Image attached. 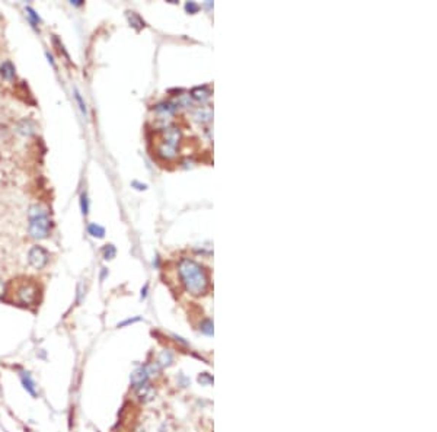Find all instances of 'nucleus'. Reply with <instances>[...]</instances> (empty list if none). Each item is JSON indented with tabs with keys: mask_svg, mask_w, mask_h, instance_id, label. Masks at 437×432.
<instances>
[{
	"mask_svg": "<svg viewBox=\"0 0 437 432\" xmlns=\"http://www.w3.org/2000/svg\"><path fill=\"white\" fill-rule=\"evenodd\" d=\"M178 272L185 290L194 296H201L209 288V278L204 268L193 259L184 258L179 261Z\"/></svg>",
	"mask_w": 437,
	"mask_h": 432,
	"instance_id": "f257e3e1",
	"label": "nucleus"
},
{
	"mask_svg": "<svg viewBox=\"0 0 437 432\" xmlns=\"http://www.w3.org/2000/svg\"><path fill=\"white\" fill-rule=\"evenodd\" d=\"M29 236L35 240H44L51 233V218L48 216V208L42 204H32L28 211Z\"/></svg>",
	"mask_w": 437,
	"mask_h": 432,
	"instance_id": "f03ea898",
	"label": "nucleus"
},
{
	"mask_svg": "<svg viewBox=\"0 0 437 432\" xmlns=\"http://www.w3.org/2000/svg\"><path fill=\"white\" fill-rule=\"evenodd\" d=\"M181 132L175 127L163 128L162 131V140L158 147V154L163 159H172L177 154V149L179 144Z\"/></svg>",
	"mask_w": 437,
	"mask_h": 432,
	"instance_id": "7ed1b4c3",
	"label": "nucleus"
},
{
	"mask_svg": "<svg viewBox=\"0 0 437 432\" xmlns=\"http://www.w3.org/2000/svg\"><path fill=\"white\" fill-rule=\"evenodd\" d=\"M38 294H40L38 285L32 281H25L15 291L16 303H19L20 306H26V307L35 306L38 301Z\"/></svg>",
	"mask_w": 437,
	"mask_h": 432,
	"instance_id": "20e7f679",
	"label": "nucleus"
},
{
	"mask_svg": "<svg viewBox=\"0 0 437 432\" xmlns=\"http://www.w3.org/2000/svg\"><path fill=\"white\" fill-rule=\"evenodd\" d=\"M50 261V253L42 246H32L28 252V262L34 269H44Z\"/></svg>",
	"mask_w": 437,
	"mask_h": 432,
	"instance_id": "39448f33",
	"label": "nucleus"
},
{
	"mask_svg": "<svg viewBox=\"0 0 437 432\" xmlns=\"http://www.w3.org/2000/svg\"><path fill=\"white\" fill-rule=\"evenodd\" d=\"M16 131H18L20 135L31 137V135L35 134V131H37V125H35V122H34L32 119H29V118H23V119L18 121V124H16Z\"/></svg>",
	"mask_w": 437,
	"mask_h": 432,
	"instance_id": "423d86ee",
	"label": "nucleus"
},
{
	"mask_svg": "<svg viewBox=\"0 0 437 432\" xmlns=\"http://www.w3.org/2000/svg\"><path fill=\"white\" fill-rule=\"evenodd\" d=\"M130 380H131V384H133L136 389H139V387H141L143 384L147 383V380H149V374H147V371H146L144 367H140V368H137L136 371L131 373Z\"/></svg>",
	"mask_w": 437,
	"mask_h": 432,
	"instance_id": "0eeeda50",
	"label": "nucleus"
},
{
	"mask_svg": "<svg viewBox=\"0 0 437 432\" xmlns=\"http://www.w3.org/2000/svg\"><path fill=\"white\" fill-rule=\"evenodd\" d=\"M0 77L6 82H12L16 77V67L12 61L6 60L0 64Z\"/></svg>",
	"mask_w": 437,
	"mask_h": 432,
	"instance_id": "6e6552de",
	"label": "nucleus"
},
{
	"mask_svg": "<svg viewBox=\"0 0 437 432\" xmlns=\"http://www.w3.org/2000/svg\"><path fill=\"white\" fill-rule=\"evenodd\" d=\"M20 381H22V386L23 389L32 396V397H37L38 396V392H37V384L35 381L32 380V377L29 376V373L26 371H22L20 373Z\"/></svg>",
	"mask_w": 437,
	"mask_h": 432,
	"instance_id": "1a4fd4ad",
	"label": "nucleus"
},
{
	"mask_svg": "<svg viewBox=\"0 0 437 432\" xmlns=\"http://www.w3.org/2000/svg\"><path fill=\"white\" fill-rule=\"evenodd\" d=\"M155 394H156V390L150 384H147V383L137 389V397L141 402H150V400H153Z\"/></svg>",
	"mask_w": 437,
	"mask_h": 432,
	"instance_id": "9d476101",
	"label": "nucleus"
},
{
	"mask_svg": "<svg viewBox=\"0 0 437 432\" xmlns=\"http://www.w3.org/2000/svg\"><path fill=\"white\" fill-rule=\"evenodd\" d=\"M88 233L92 236V237H97V239H102L105 236V228L97 223H92L88 225Z\"/></svg>",
	"mask_w": 437,
	"mask_h": 432,
	"instance_id": "9b49d317",
	"label": "nucleus"
},
{
	"mask_svg": "<svg viewBox=\"0 0 437 432\" xmlns=\"http://www.w3.org/2000/svg\"><path fill=\"white\" fill-rule=\"evenodd\" d=\"M127 18H128V22L131 26H134L136 29H141L144 26V20L134 12H127Z\"/></svg>",
	"mask_w": 437,
	"mask_h": 432,
	"instance_id": "f8f14e48",
	"label": "nucleus"
},
{
	"mask_svg": "<svg viewBox=\"0 0 437 432\" xmlns=\"http://www.w3.org/2000/svg\"><path fill=\"white\" fill-rule=\"evenodd\" d=\"M172 359H174V357H172L171 351H162L159 358H158V364L160 367H165V365H169L172 362Z\"/></svg>",
	"mask_w": 437,
	"mask_h": 432,
	"instance_id": "ddd939ff",
	"label": "nucleus"
},
{
	"mask_svg": "<svg viewBox=\"0 0 437 432\" xmlns=\"http://www.w3.org/2000/svg\"><path fill=\"white\" fill-rule=\"evenodd\" d=\"M25 12H26V16L29 18V20H31V23H32V26H37L40 22H41V19H40V16H38V13L32 9V7H26L25 9Z\"/></svg>",
	"mask_w": 437,
	"mask_h": 432,
	"instance_id": "4468645a",
	"label": "nucleus"
},
{
	"mask_svg": "<svg viewBox=\"0 0 437 432\" xmlns=\"http://www.w3.org/2000/svg\"><path fill=\"white\" fill-rule=\"evenodd\" d=\"M102 253H104V259L109 261V259L115 258V255H117V249H115L114 244H105L104 249H102Z\"/></svg>",
	"mask_w": 437,
	"mask_h": 432,
	"instance_id": "2eb2a0df",
	"label": "nucleus"
},
{
	"mask_svg": "<svg viewBox=\"0 0 437 432\" xmlns=\"http://www.w3.org/2000/svg\"><path fill=\"white\" fill-rule=\"evenodd\" d=\"M75 98H76V102L79 104V108L80 111L83 112V115L86 116V113H88V108H86V104L83 102V98H82V95H80V92L78 91V89H75Z\"/></svg>",
	"mask_w": 437,
	"mask_h": 432,
	"instance_id": "dca6fc26",
	"label": "nucleus"
},
{
	"mask_svg": "<svg viewBox=\"0 0 437 432\" xmlns=\"http://www.w3.org/2000/svg\"><path fill=\"white\" fill-rule=\"evenodd\" d=\"M80 208H82V214L88 216V213H89V201H88V195L85 192L80 195Z\"/></svg>",
	"mask_w": 437,
	"mask_h": 432,
	"instance_id": "f3484780",
	"label": "nucleus"
},
{
	"mask_svg": "<svg viewBox=\"0 0 437 432\" xmlns=\"http://www.w3.org/2000/svg\"><path fill=\"white\" fill-rule=\"evenodd\" d=\"M185 10L188 13H197L200 10V6L197 3H194V1H187L185 3Z\"/></svg>",
	"mask_w": 437,
	"mask_h": 432,
	"instance_id": "a211bd4d",
	"label": "nucleus"
},
{
	"mask_svg": "<svg viewBox=\"0 0 437 432\" xmlns=\"http://www.w3.org/2000/svg\"><path fill=\"white\" fill-rule=\"evenodd\" d=\"M212 326H213V324H212L210 320H206L204 323L201 324V330H203L206 335H212V333H213V327H212Z\"/></svg>",
	"mask_w": 437,
	"mask_h": 432,
	"instance_id": "6ab92c4d",
	"label": "nucleus"
},
{
	"mask_svg": "<svg viewBox=\"0 0 437 432\" xmlns=\"http://www.w3.org/2000/svg\"><path fill=\"white\" fill-rule=\"evenodd\" d=\"M7 296V284L0 280V299H4Z\"/></svg>",
	"mask_w": 437,
	"mask_h": 432,
	"instance_id": "aec40b11",
	"label": "nucleus"
},
{
	"mask_svg": "<svg viewBox=\"0 0 437 432\" xmlns=\"http://www.w3.org/2000/svg\"><path fill=\"white\" fill-rule=\"evenodd\" d=\"M139 320H140V318H134V319H127V320H124V322L118 323V327H122V326H127V324L136 323V322H139Z\"/></svg>",
	"mask_w": 437,
	"mask_h": 432,
	"instance_id": "412c9836",
	"label": "nucleus"
},
{
	"mask_svg": "<svg viewBox=\"0 0 437 432\" xmlns=\"http://www.w3.org/2000/svg\"><path fill=\"white\" fill-rule=\"evenodd\" d=\"M133 187H137V189H139V191H144V189L147 188L144 184L141 185V184H139V182H133Z\"/></svg>",
	"mask_w": 437,
	"mask_h": 432,
	"instance_id": "4be33fe9",
	"label": "nucleus"
},
{
	"mask_svg": "<svg viewBox=\"0 0 437 432\" xmlns=\"http://www.w3.org/2000/svg\"><path fill=\"white\" fill-rule=\"evenodd\" d=\"M70 3H72L73 6H78V7H79V6H83V1H82V0H72Z\"/></svg>",
	"mask_w": 437,
	"mask_h": 432,
	"instance_id": "5701e85b",
	"label": "nucleus"
},
{
	"mask_svg": "<svg viewBox=\"0 0 437 432\" xmlns=\"http://www.w3.org/2000/svg\"><path fill=\"white\" fill-rule=\"evenodd\" d=\"M147 288H149V285L146 284V285H144V288L141 290V299H144V297L147 296Z\"/></svg>",
	"mask_w": 437,
	"mask_h": 432,
	"instance_id": "b1692460",
	"label": "nucleus"
},
{
	"mask_svg": "<svg viewBox=\"0 0 437 432\" xmlns=\"http://www.w3.org/2000/svg\"><path fill=\"white\" fill-rule=\"evenodd\" d=\"M47 57H48V61H50V63H51V66H53V67H54V69H56V63H54V60H53V57H51V54H48V53H47Z\"/></svg>",
	"mask_w": 437,
	"mask_h": 432,
	"instance_id": "393cba45",
	"label": "nucleus"
}]
</instances>
